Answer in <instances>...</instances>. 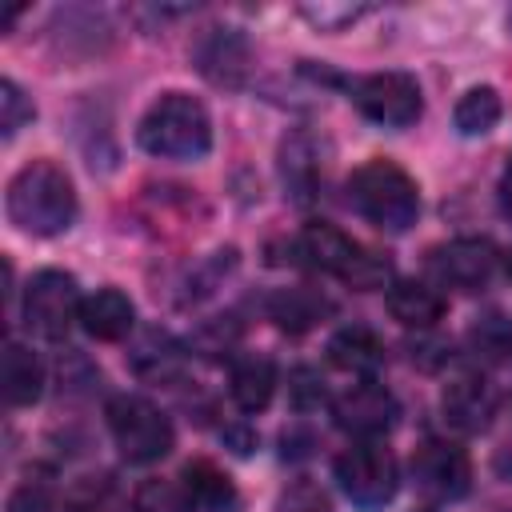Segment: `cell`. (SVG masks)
Returning a JSON list of instances; mask_svg holds the SVG:
<instances>
[{"label": "cell", "mask_w": 512, "mask_h": 512, "mask_svg": "<svg viewBox=\"0 0 512 512\" xmlns=\"http://www.w3.org/2000/svg\"><path fill=\"white\" fill-rule=\"evenodd\" d=\"M8 220L32 236H60L76 220V188L72 176L52 160L24 164L4 192Z\"/></svg>", "instance_id": "obj_1"}, {"label": "cell", "mask_w": 512, "mask_h": 512, "mask_svg": "<svg viewBox=\"0 0 512 512\" xmlns=\"http://www.w3.org/2000/svg\"><path fill=\"white\" fill-rule=\"evenodd\" d=\"M136 140L148 156H160V160H200L212 148L208 108L188 92H164L140 116Z\"/></svg>", "instance_id": "obj_2"}, {"label": "cell", "mask_w": 512, "mask_h": 512, "mask_svg": "<svg viewBox=\"0 0 512 512\" xmlns=\"http://www.w3.org/2000/svg\"><path fill=\"white\" fill-rule=\"evenodd\" d=\"M348 204L384 232H404L420 216L416 180L392 160H368L348 176Z\"/></svg>", "instance_id": "obj_3"}, {"label": "cell", "mask_w": 512, "mask_h": 512, "mask_svg": "<svg viewBox=\"0 0 512 512\" xmlns=\"http://www.w3.org/2000/svg\"><path fill=\"white\" fill-rule=\"evenodd\" d=\"M296 256L308 264V268H320V272H332L340 280H348L352 288H380L392 272V264L380 256V252H368L360 248L352 236H344L336 224H308L300 236H296Z\"/></svg>", "instance_id": "obj_4"}, {"label": "cell", "mask_w": 512, "mask_h": 512, "mask_svg": "<svg viewBox=\"0 0 512 512\" xmlns=\"http://www.w3.org/2000/svg\"><path fill=\"white\" fill-rule=\"evenodd\" d=\"M108 432L128 464H152L172 452V424L168 416L148 404L144 396H112L108 400Z\"/></svg>", "instance_id": "obj_5"}, {"label": "cell", "mask_w": 512, "mask_h": 512, "mask_svg": "<svg viewBox=\"0 0 512 512\" xmlns=\"http://www.w3.org/2000/svg\"><path fill=\"white\" fill-rule=\"evenodd\" d=\"M336 480H340V488L348 492L352 504L380 508L396 496L400 468H396V456L384 444L364 440V444H352L336 456Z\"/></svg>", "instance_id": "obj_6"}, {"label": "cell", "mask_w": 512, "mask_h": 512, "mask_svg": "<svg viewBox=\"0 0 512 512\" xmlns=\"http://www.w3.org/2000/svg\"><path fill=\"white\" fill-rule=\"evenodd\" d=\"M80 288L68 272L60 268H44L28 280L24 288V320L32 332H40L44 340H60L68 336V328L80 320Z\"/></svg>", "instance_id": "obj_7"}, {"label": "cell", "mask_w": 512, "mask_h": 512, "mask_svg": "<svg viewBox=\"0 0 512 512\" xmlns=\"http://www.w3.org/2000/svg\"><path fill=\"white\" fill-rule=\"evenodd\" d=\"M352 100H356V108L372 124H384V128H408L424 112L420 84L408 72H372V76H360L352 84Z\"/></svg>", "instance_id": "obj_8"}, {"label": "cell", "mask_w": 512, "mask_h": 512, "mask_svg": "<svg viewBox=\"0 0 512 512\" xmlns=\"http://www.w3.org/2000/svg\"><path fill=\"white\" fill-rule=\"evenodd\" d=\"M412 484L428 500H460L472 488V460L448 440H424L412 452Z\"/></svg>", "instance_id": "obj_9"}, {"label": "cell", "mask_w": 512, "mask_h": 512, "mask_svg": "<svg viewBox=\"0 0 512 512\" xmlns=\"http://www.w3.org/2000/svg\"><path fill=\"white\" fill-rule=\"evenodd\" d=\"M428 268L440 284L460 288V292H476L480 284H488V276L496 268V248H492V240L460 236V240L436 244L428 252Z\"/></svg>", "instance_id": "obj_10"}, {"label": "cell", "mask_w": 512, "mask_h": 512, "mask_svg": "<svg viewBox=\"0 0 512 512\" xmlns=\"http://www.w3.org/2000/svg\"><path fill=\"white\" fill-rule=\"evenodd\" d=\"M332 416H336V424H340L344 432H352V436H380V432H388V428L396 424L400 404H396V396H392L384 384L364 380V384L348 388V392L332 404Z\"/></svg>", "instance_id": "obj_11"}, {"label": "cell", "mask_w": 512, "mask_h": 512, "mask_svg": "<svg viewBox=\"0 0 512 512\" xmlns=\"http://www.w3.org/2000/svg\"><path fill=\"white\" fill-rule=\"evenodd\" d=\"M496 388L484 380V376H456L452 384H444V396H440V412H444V420L456 428V432H464V436H476V432H484L488 424H492V416H496Z\"/></svg>", "instance_id": "obj_12"}, {"label": "cell", "mask_w": 512, "mask_h": 512, "mask_svg": "<svg viewBox=\"0 0 512 512\" xmlns=\"http://www.w3.org/2000/svg\"><path fill=\"white\" fill-rule=\"evenodd\" d=\"M196 68L212 80V84H240L248 72V48L236 32L228 28H212L200 44H196Z\"/></svg>", "instance_id": "obj_13"}, {"label": "cell", "mask_w": 512, "mask_h": 512, "mask_svg": "<svg viewBox=\"0 0 512 512\" xmlns=\"http://www.w3.org/2000/svg\"><path fill=\"white\" fill-rule=\"evenodd\" d=\"M328 360L340 368V372H352V376H364L372 380L384 364V344L372 328L364 324H352V328H340L332 340H328Z\"/></svg>", "instance_id": "obj_14"}, {"label": "cell", "mask_w": 512, "mask_h": 512, "mask_svg": "<svg viewBox=\"0 0 512 512\" xmlns=\"http://www.w3.org/2000/svg\"><path fill=\"white\" fill-rule=\"evenodd\" d=\"M132 320H136V308L120 288H100L80 308V324L96 340H124L132 332Z\"/></svg>", "instance_id": "obj_15"}, {"label": "cell", "mask_w": 512, "mask_h": 512, "mask_svg": "<svg viewBox=\"0 0 512 512\" xmlns=\"http://www.w3.org/2000/svg\"><path fill=\"white\" fill-rule=\"evenodd\" d=\"M0 380H4L8 408H24V404L40 400V392H44V368H40L36 352L24 348V344H16V340H8V348H4Z\"/></svg>", "instance_id": "obj_16"}, {"label": "cell", "mask_w": 512, "mask_h": 512, "mask_svg": "<svg viewBox=\"0 0 512 512\" xmlns=\"http://www.w3.org/2000/svg\"><path fill=\"white\" fill-rule=\"evenodd\" d=\"M444 296L420 280H396L388 288V312L392 320H400L404 328H432L444 316Z\"/></svg>", "instance_id": "obj_17"}, {"label": "cell", "mask_w": 512, "mask_h": 512, "mask_svg": "<svg viewBox=\"0 0 512 512\" xmlns=\"http://www.w3.org/2000/svg\"><path fill=\"white\" fill-rule=\"evenodd\" d=\"M228 392H232V400H236L240 412L268 408V400L276 392V364L268 356H244V360H236Z\"/></svg>", "instance_id": "obj_18"}, {"label": "cell", "mask_w": 512, "mask_h": 512, "mask_svg": "<svg viewBox=\"0 0 512 512\" xmlns=\"http://www.w3.org/2000/svg\"><path fill=\"white\" fill-rule=\"evenodd\" d=\"M280 176H284V188L296 196V200H308L316 192V180H320V160H316V148L304 132L288 136L280 144Z\"/></svg>", "instance_id": "obj_19"}, {"label": "cell", "mask_w": 512, "mask_h": 512, "mask_svg": "<svg viewBox=\"0 0 512 512\" xmlns=\"http://www.w3.org/2000/svg\"><path fill=\"white\" fill-rule=\"evenodd\" d=\"M184 492H188L192 508H200V512H224L236 500L232 480L212 460H192L184 468Z\"/></svg>", "instance_id": "obj_20"}, {"label": "cell", "mask_w": 512, "mask_h": 512, "mask_svg": "<svg viewBox=\"0 0 512 512\" xmlns=\"http://www.w3.org/2000/svg\"><path fill=\"white\" fill-rule=\"evenodd\" d=\"M184 368V348L168 332H148L132 352V372L144 380H172Z\"/></svg>", "instance_id": "obj_21"}, {"label": "cell", "mask_w": 512, "mask_h": 512, "mask_svg": "<svg viewBox=\"0 0 512 512\" xmlns=\"http://www.w3.org/2000/svg\"><path fill=\"white\" fill-rule=\"evenodd\" d=\"M500 112H504V104H500L496 88L476 84V88H468V92L460 96V104H456L452 120H456V128H460L464 136H484V132H492V128H496Z\"/></svg>", "instance_id": "obj_22"}, {"label": "cell", "mask_w": 512, "mask_h": 512, "mask_svg": "<svg viewBox=\"0 0 512 512\" xmlns=\"http://www.w3.org/2000/svg\"><path fill=\"white\" fill-rule=\"evenodd\" d=\"M468 344L476 356L500 364V360H512V316L508 312H484L472 320L468 328Z\"/></svg>", "instance_id": "obj_23"}, {"label": "cell", "mask_w": 512, "mask_h": 512, "mask_svg": "<svg viewBox=\"0 0 512 512\" xmlns=\"http://www.w3.org/2000/svg\"><path fill=\"white\" fill-rule=\"evenodd\" d=\"M324 312H328V300L316 296V292H308V288H288V292L272 296V320H276L280 328H288V332L312 328Z\"/></svg>", "instance_id": "obj_24"}, {"label": "cell", "mask_w": 512, "mask_h": 512, "mask_svg": "<svg viewBox=\"0 0 512 512\" xmlns=\"http://www.w3.org/2000/svg\"><path fill=\"white\" fill-rule=\"evenodd\" d=\"M128 512H192V500L184 488H176L168 480H148L132 492Z\"/></svg>", "instance_id": "obj_25"}, {"label": "cell", "mask_w": 512, "mask_h": 512, "mask_svg": "<svg viewBox=\"0 0 512 512\" xmlns=\"http://www.w3.org/2000/svg\"><path fill=\"white\" fill-rule=\"evenodd\" d=\"M64 512H116V484L112 476H88L72 488Z\"/></svg>", "instance_id": "obj_26"}, {"label": "cell", "mask_w": 512, "mask_h": 512, "mask_svg": "<svg viewBox=\"0 0 512 512\" xmlns=\"http://www.w3.org/2000/svg\"><path fill=\"white\" fill-rule=\"evenodd\" d=\"M272 512H332V500L320 484L312 480H292L280 496H276V508Z\"/></svg>", "instance_id": "obj_27"}, {"label": "cell", "mask_w": 512, "mask_h": 512, "mask_svg": "<svg viewBox=\"0 0 512 512\" xmlns=\"http://www.w3.org/2000/svg\"><path fill=\"white\" fill-rule=\"evenodd\" d=\"M32 120V100L16 88V80H0V132L16 136Z\"/></svg>", "instance_id": "obj_28"}, {"label": "cell", "mask_w": 512, "mask_h": 512, "mask_svg": "<svg viewBox=\"0 0 512 512\" xmlns=\"http://www.w3.org/2000/svg\"><path fill=\"white\" fill-rule=\"evenodd\" d=\"M8 512H56L52 488L44 480H24L12 496H8Z\"/></svg>", "instance_id": "obj_29"}, {"label": "cell", "mask_w": 512, "mask_h": 512, "mask_svg": "<svg viewBox=\"0 0 512 512\" xmlns=\"http://www.w3.org/2000/svg\"><path fill=\"white\" fill-rule=\"evenodd\" d=\"M292 400H296V408H312V404H320V400H324L320 376L308 372V368H300V372L292 376Z\"/></svg>", "instance_id": "obj_30"}, {"label": "cell", "mask_w": 512, "mask_h": 512, "mask_svg": "<svg viewBox=\"0 0 512 512\" xmlns=\"http://www.w3.org/2000/svg\"><path fill=\"white\" fill-rule=\"evenodd\" d=\"M364 8H328V4H320V8H304V16L312 20V24H320V28H340V24H348V20H356Z\"/></svg>", "instance_id": "obj_31"}, {"label": "cell", "mask_w": 512, "mask_h": 512, "mask_svg": "<svg viewBox=\"0 0 512 512\" xmlns=\"http://www.w3.org/2000/svg\"><path fill=\"white\" fill-rule=\"evenodd\" d=\"M500 208H504V216H512V164H508V172L500 180Z\"/></svg>", "instance_id": "obj_32"}, {"label": "cell", "mask_w": 512, "mask_h": 512, "mask_svg": "<svg viewBox=\"0 0 512 512\" xmlns=\"http://www.w3.org/2000/svg\"><path fill=\"white\" fill-rule=\"evenodd\" d=\"M16 16H20V8H4V16H0V32H8Z\"/></svg>", "instance_id": "obj_33"}, {"label": "cell", "mask_w": 512, "mask_h": 512, "mask_svg": "<svg viewBox=\"0 0 512 512\" xmlns=\"http://www.w3.org/2000/svg\"><path fill=\"white\" fill-rule=\"evenodd\" d=\"M508 276H512V252H508Z\"/></svg>", "instance_id": "obj_34"}]
</instances>
